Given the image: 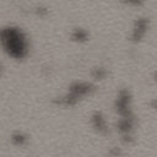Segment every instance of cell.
I'll list each match as a JSON object with an SVG mask.
<instances>
[{
  "instance_id": "obj_1",
  "label": "cell",
  "mask_w": 157,
  "mask_h": 157,
  "mask_svg": "<svg viewBox=\"0 0 157 157\" xmlns=\"http://www.w3.org/2000/svg\"><path fill=\"white\" fill-rule=\"evenodd\" d=\"M1 43L9 56L23 59L27 55V40L23 32L16 27H6L1 31Z\"/></svg>"
},
{
  "instance_id": "obj_2",
  "label": "cell",
  "mask_w": 157,
  "mask_h": 157,
  "mask_svg": "<svg viewBox=\"0 0 157 157\" xmlns=\"http://www.w3.org/2000/svg\"><path fill=\"white\" fill-rule=\"evenodd\" d=\"M93 90H94V86L90 82H83V81L74 82L69 87L67 93H65L63 97H60L56 101V103L60 104V105H65V107L75 105L78 102V99H81L82 97H86Z\"/></svg>"
},
{
  "instance_id": "obj_3",
  "label": "cell",
  "mask_w": 157,
  "mask_h": 157,
  "mask_svg": "<svg viewBox=\"0 0 157 157\" xmlns=\"http://www.w3.org/2000/svg\"><path fill=\"white\" fill-rule=\"evenodd\" d=\"M131 97L128 90H121L115 99V110L119 117H134L132 110L130 108Z\"/></svg>"
},
{
  "instance_id": "obj_4",
  "label": "cell",
  "mask_w": 157,
  "mask_h": 157,
  "mask_svg": "<svg viewBox=\"0 0 157 157\" xmlns=\"http://www.w3.org/2000/svg\"><path fill=\"white\" fill-rule=\"evenodd\" d=\"M147 28H148V18H146V17L137 18L135 21V25H134V28L131 32V40L139 42L146 34Z\"/></svg>"
},
{
  "instance_id": "obj_5",
  "label": "cell",
  "mask_w": 157,
  "mask_h": 157,
  "mask_svg": "<svg viewBox=\"0 0 157 157\" xmlns=\"http://www.w3.org/2000/svg\"><path fill=\"white\" fill-rule=\"evenodd\" d=\"M92 125L93 128L101 132V134H107L108 132V128H107V123H105V119L104 117L102 115L101 112H96L93 115H92Z\"/></svg>"
},
{
  "instance_id": "obj_6",
  "label": "cell",
  "mask_w": 157,
  "mask_h": 157,
  "mask_svg": "<svg viewBox=\"0 0 157 157\" xmlns=\"http://www.w3.org/2000/svg\"><path fill=\"white\" fill-rule=\"evenodd\" d=\"M71 38H72V40H75V42H86L87 39H88V33H87V31L86 29H82V28H76V29H74V32H72V34H71Z\"/></svg>"
},
{
  "instance_id": "obj_7",
  "label": "cell",
  "mask_w": 157,
  "mask_h": 157,
  "mask_svg": "<svg viewBox=\"0 0 157 157\" xmlns=\"http://www.w3.org/2000/svg\"><path fill=\"white\" fill-rule=\"evenodd\" d=\"M11 140H12V142H13L15 145H17V146H22V145L26 144L27 137H26V135H23L22 132H18V131H17V132L12 134Z\"/></svg>"
},
{
  "instance_id": "obj_8",
  "label": "cell",
  "mask_w": 157,
  "mask_h": 157,
  "mask_svg": "<svg viewBox=\"0 0 157 157\" xmlns=\"http://www.w3.org/2000/svg\"><path fill=\"white\" fill-rule=\"evenodd\" d=\"M105 75H107V71L103 67H96L92 71V76L94 78H97V80H103L105 77Z\"/></svg>"
},
{
  "instance_id": "obj_9",
  "label": "cell",
  "mask_w": 157,
  "mask_h": 157,
  "mask_svg": "<svg viewBox=\"0 0 157 157\" xmlns=\"http://www.w3.org/2000/svg\"><path fill=\"white\" fill-rule=\"evenodd\" d=\"M120 2L129 6H140L144 2V0H120Z\"/></svg>"
},
{
  "instance_id": "obj_10",
  "label": "cell",
  "mask_w": 157,
  "mask_h": 157,
  "mask_svg": "<svg viewBox=\"0 0 157 157\" xmlns=\"http://www.w3.org/2000/svg\"><path fill=\"white\" fill-rule=\"evenodd\" d=\"M36 12H37V15H39V16H45V15L48 13V10L44 9V7H38Z\"/></svg>"
},
{
  "instance_id": "obj_11",
  "label": "cell",
  "mask_w": 157,
  "mask_h": 157,
  "mask_svg": "<svg viewBox=\"0 0 157 157\" xmlns=\"http://www.w3.org/2000/svg\"><path fill=\"white\" fill-rule=\"evenodd\" d=\"M151 107H152L153 109H156V110H157V98H156V99H153V101L151 102Z\"/></svg>"
},
{
  "instance_id": "obj_12",
  "label": "cell",
  "mask_w": 157,
  "mask_h": 157,
  "mask_svg": "<svg viewBox=\"0 0 157 157\" xmlns=\"http://www.w3.org/2000/svg\"><path fill=\"white\" fill-rule=\"evenodd\" d=\"M155 78H156V81H157V72L155 74Z\"/></svg>"
}]
</instances>
